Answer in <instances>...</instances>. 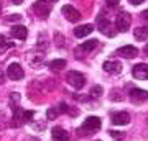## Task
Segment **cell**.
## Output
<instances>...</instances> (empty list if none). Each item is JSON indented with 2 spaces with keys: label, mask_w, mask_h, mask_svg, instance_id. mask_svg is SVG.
<instances>
[{
  "label": "cell",
  "mask_w": 148,
  "mask_h": 141,
  "mask_svg": "<svg viewBox=\"0 0 148 141\" xmlns=\"http://www.w3.org/2000/svg\"><path fill=\"white\" fill-rule=\"evenodd\" d=\"M13 108V116H12V126H21L23 123H28V121H32L33 115H35V112L32 110H23L21 107L15 105V107H12Z\"/></svg>",
  "instance_id": "1"
},
{
  "label": "cell",
  "mask_w": 148,
  "mask_h": 141,
  "mask_svg": "<svg viewBox=\"0 0 148 141\" xmlns=\"http://www.w3.org/2000/svg\"><path fill=\"white\" fill-rule=\"evenodd\" d=\"M101 130V118L99 116H87L81 126L82 135H89V133H95Z\"/></svg>",
  "instance_id": "2"
},
{
  "label": "cell",
  "mask_w": 148,
  "mask_h": 141,
  "mask_svg": "<svg viewBox=\"0 0 148 141\" xmlns=\"http://www.w3.org/2000/svg\"><path fill=\"white\" fill-rule=\"evenodd\" d=\"M66 80H68L69 85H73L74 89H82L86 85V76L84 74L77 72V71H69L68 74H66Z\"/></svg>",
  "instance_id": "3"
},
{
  "label": "cell",
  "mask_w": 148,
  "mask_h": 141,
  "mask_svg": "<svg viewBox=\"0 0 148 141\" xmlns=\"http://www.w3.org/2000/svg\"><path fill=\"white\" fill-rule=\"evenodd\" d=\"M130 23H132V16L128 15L127 12H122V13H119L117 18H115V30L117 31L125 33V31H128Z\"/></svg>",
  "instance_id": "4"
},
{
  "label": "cell",
  "mask_w": 148,
  "mask_h": 141,
  "mask_svg": "<svg viewBox=\"0 0 148 141\" xmlns=\"http://www.w3.org/2000/svg\"><path fill=\"white\" fill-rule=\"evenodd\" d=\"M97 28H99V31L102 35H107V36H110V38L117 33V30H110L112 25H110V21L107 20V16H104V13H101V15L97 16Z\"/></svg>",
  "instance_id": "5"
},
{
  "label": "cell",
  "mask_w": 148,
  "mask_h": 141,
  "mask_svg": "<svg viewBox=\"0 0 148 141\" xmlns=\"http://www.w3.org/2000/svg\"><path fill=\"white\" fill-rule=\"evenodd\" d=\"M7 76L12 79V80H20V79H23V76H25V71H23V67H21L18 63H12L8 67H7Z\"/></svg>",
  "instance_id": "6"
},
{
  "label": "cell",
  "mask_w": 148,
  "mask_h": 141,
  "mask_svg": "<svg viewBox=\"0 0 148 141\" xmlns=\"http://www.w3.org/2000/svg\"><path fill=\"white\" fill-rule=\"evenodd\" d=\"M128 97H130V100H132L133 104H143V102L148 100V92L143 89H132Z\"/></svg>",
  "instance_id": "7"
},
{
  "label": "cell",
  "mask_w": 148,
  "mask_h": 141,
  "mask_svg": "<svg viewBox=\"0 0 148 141\" xmlns=\"http://www.w3.org/2000/svg\"><path fill=\"white\" fill-rule=\"evenodd\" d=\"M33 10H35V13H36L38 16H41V18H48L49 12H51V7H49L48 2L40 0V2H36V3L33 5Z\"/></svg>",
  "instance_id": "8"
},
{
  "label": "cell",
  "mask_w": 148,
  "mask_h": 141,
  "mask_svg": "<svg viewBox=\"0 0 148 141\" xmlns=\"http://www.w3.org/2000/svg\"><path fill=\"white\" fill-rule=\"evenodd\" d=\"M110 120L114 125L123 126V125H128L130 123V115H128L127 112H117V113H112Z\"/></svg>",
  "instance_id": "9"
},
{
  "label": "cell",
  "mask_w": 148,
  "mask_h": 141,
  "mask_svg": "<svg viewBox=\"0 0 148 141\" xmlns=\"http://www.w3.org/2000/svg\"><path fill=\"white\" fill-rule=\"evenodd\" d=\"M63 13H64V16H66V20L73 21V23L79 21V18L82 16V15L79 13V10H76L73 5H64V7H63Z\"/></svg>",
  "instance_id": "10"
},
{
  "label": "cell",
  "mask_w": 148,
  "mask_h": 141,
  "mask_svg": "<svg viewBox=\"0 0 148 141\" xmlns=\"http://www.w3.org/2000/svg\"><path fill=\"white\" fill-rule=\"evenodd\" d=\"M132 74L135 79L148 80V64H137V66H133Z\"/></svg>",
  "instance_id": "11"
},
{
  "label": "cell",
  "mask_w": 148,
  "mask_h": 141,
  "mask_svg": "<svg viewBox=\"0 0 148 141\" xmlns=\"http://www.w3.org/2000/svg\"><path fill=\"white\" fill-rule=\"evenodd\" d=\"M117 54H119V56H122V58L130 59V58H135V56L138 54V49L135 46H132V44H128V46L119 48V49H117Z\"/></svg>",
  "instance_id": "12"
},
{
  "label": "cell",
  "mask_w": 148,
  "mask_h": 141,
  "mask_svg": "<svg viewBox=\"0 0 148 141\" xmlns=\"http://www.w3.org/2000/svg\"><path fill=\"white\" fill-rule=\"evenodd\" d=\"M69 107L66 104H59L58 107H53V108H49L46 112V116H48V120H54L56 116L59 115V113H63V112H68Z\"/></svg>",
  "instance_id": "13"
},
{
  "label": "cell",
  "mask_w": 148,
  "mask_h": 141,
  "mask_svg": "<svg viewBox=\"0 0 148 141\" xmlns=\"http://www.w3.org/2000/svg\"><path fill=\"white\" fill-rule=\"evenodd\" d=\"M51 138H53V141H68L69 135L66 133L64 128H61V126H54L53 131H51Z\"/></svg>",
  "instance_id": "14"
},
{
  "label": "cell",
  "mask_w": 148,
  "mask_h": 141,
  "mask_svg": "<svg viewBox=\"0 0 148 141\" xmlns=\"http://www.w3.org/2000/svg\"><path fill=\"white\" fill-rule=\"evenodd\" d=\"M12 36L16 38V40H27V36H28L27 26H21V25L12 26Z\"/></svg>",
  "instance_id": "15"
},
{
  "label": "cell",
  "mask_w": 148,
  "mask_h": 141,
  "mask_svg": "<svg viewBox=\"0 0 148 141\" xmlns=\"http://www.w3.org/2000/svg\"><path fill=\"white\" fill-rule=\"evenodd\" d=\"M104 71L109 74H119L122 71V64L117 61H106L104 63Z\"/></svg>",
  "instance_id": "16"
},
{
  "label": "cell",
  "mask_w": 148,
  "mask_h": 141,
  "mask_svg": "<svg viewBox=\"0 0 148 141\" xmlns=\"http://www.w3.org/2000/svg\"><path fill=\"white\" fill-rule=\"evenodd\" d=\"M92 30H94V26L92 25H81V26H77L76 30H74V36L76 38H84V36H87V35H90L92 33Z\"/></svg>",
  "instance_id": "17"
},
{
  "label": "cell",
  "mask_w": 148,
  "mask_h": 141,
  "mask_svg": "<svg viewBox=\"0 0 148 141\" xmlns=\"http://www.w3.org/2000/svg\"><path fill=\"white\" fill-rule=\"evenodd\" d=\"M97 44H99L97 40H89V41L82 43V44L77 48V52H90V51H94L95 48H97Z\"/></svg>",
  "instance_id": "18"
},
{
  "label": "cell",
  "mask_w": 148,
  "mask_h": 141,
  "mask_svg": "<svg viewBox=\"0 0 148 141\" xmlns=\"http://www.w3.org/2000/svg\"><path fill=\"white\" fill-rule=\"evenodd\" d=\"M133 35H135V40H137V41H145V40L148 38V28L138 26V28H135Z\"/></svg>",
  "instance_id": "19"
},
{
  "label": "cell",
  "mask_w": 148,
  "mask_h": 141,
  "mask_svg": "<svg viewBox=\"0 0 148 141\" xmlns=\"http://www.w3.org/2000/svg\"><path fill=\"white\" fill-rule=\"evenodd\" d=\"M49 67L54 69V71H61L63 67H66V61L64 59H54L49 63Z\"/></svg>",
  "instance_id": "20"
},
{
  "label": "cell",
  "mask_w": 148,
  "mask_h": 141,
  "mask_svg": "<svg viewBox=\"0 0 148 141\" xmlns=\"http://www.w3.org/2000/svg\"><path fill=\"white\" fill-rule=\"evenodd\" d=\"M109 133H110V136H112V138H114V140H115V141H122V140H123V138H125V135H123L122 131H115V130H110V131H109Z\"/></svg>",
  "instance_id": "21"
},
{
  "label": "cell",
  "mask_w": 148,
  "mask_h": 141,
  "mask_svg": "<svg viewBox=\"0 0 148 141\" xmlns=\"http://www.w3.org/2000/svg\"><path fill=\"white\" fill-rule=\"evenodd\" d=\"M101 95H102V87L101 85H95V87L90 89V97H95V99H97V97H101Z\"/></svg>",
  "instance_id": "22"
},
{
  "label": "cell",
  "mask_w": 148,
  "mask_h": 141,
  "mask_svg": "<svg viewBox=\"0 0 148 141\" xmlns=\"http://www.w3.org/2000/svg\"><path fill=\"white\" fill-rule=\"evenodd\" d=\"M106 3L109 7H117L119 3H120V0H106Z\"/></svg>",
  "instance_id": "23"
},
{
  "label": "cell",
  "mask_w": 148,
  "mask_h": 141,
  "mask_svg": "<svg viewBox=\"0 0 148 141\" xmlns=\"http://www.w3.org/2000/svg\"><path fill=\"white\" fill-rule=\"evenodd\" d=\"M0 46H12V43H5V36L0 35Z\"/></svg>",
  "instance_id": "24"
},
{
  "label": "cell",
  "mask_w": 148,
  "mask_h": 141,
  "mask_svg": "<svg viewBox=\"0 0 148 141\" xmlns=\"http://www.w3.org/2000/svg\"><path fill=\"white\" fill-rule=\"evenodd\" d=\"M130 3H133V5H140L142 2H145V0H128Z\"/></svg>",
  "instance_id": "25"
},
{
  "label": "cell",
  "mask_w": 148,
  "mask_h": 141,
  "mask_svg": "<svg viewBox=\"0 0 148 141\" xmlns=\"http://www.w3.org/2000/svg\"><path fill=\"white\" fill-rule=\"evenodd\" d=\"M142 16H143V20H145V21H148V10L142 12Z\"/></svg>",
  "instance_id": "26"
},
{
  "label": "cell",
  "mask_w": 148,
  "mask_h": 141,
  "mask_svg": "<svg viewBox=\"0 0 148 141\" xmlns=\"http://www.w3.org/2000/svg\"><path fill=\"white\" fill-rule=\"evenodd\" d=\"M21 16L20 15H13V16H8V21H12V20H20Z\"/></svg>",
  "instance_id": "27"
},
{
  "label": "cell",
  "mask_w": 148,
  "mask_h": 141,
  "mask_svg": "<svg viewBox=\"0 0 148 141\" xmlns=\"http://www.w3.org/2000/svg\"><path fill=\"white\" fill-rule=\"evenodd\" d=\"M143 52H145V56H148V43L145 44V48H143Z\"/></svg>",
  "instance_id": "28"
},
{
  "label": "cell",
  "mask_w": 148,
  "mask_h": 141,
  "mask_svg": "<svg viewBox=\"0 0 148 141\" xmlns=\"http://www.w3.org/2000/svg\"><path fill=\"white\" fill-rule=\"evenodd\" d=\"M12 2H13L15 5H20V3H21V2H23V0H12Z\"/></svg>",
  "instance_id": "29"
},
{
  "label": "cell",
  "mask_w": 148,
  "mask_h": 141,
  "mask_svg": "<svg viewBox=\"0 0 148 141\" xmlns=\"http://www.w3.org/2000/svg\"><path fill=\"white\" fill-rule=\"evenodd\" d=\"M3 82V72H2V71H0V84Z\"/></svg>",
  "instance_id": "30"
},
{
  "label": "cell",
  "mask_w": 148,
  "mask_h": 141,
  "mask_svg": "<svg viewBox=\"0 0 148 141\" xmlns=\"http://www.w3.org/2000/svg\"><path fill=\"white\" fill-rule=\"evenodd\" d=\"M45 2H48V3H54V2H58V0H45Z\"/></svg>",
  "instance_id": "31"
},
{
  "label": "cell",
  "mask_w": 148,
  "mask_h": 141,
  "mask_svg": "<svg viewBox=\"0 0 148 141\" xmlns=\"http://www.w3.org/2000/svg\"><path fill=\"white\" fill-rule=\"evenodd\" d=\"M0 12H2V0H0Z\"/></svg>",
  "instance_id": "32"
}]
</instances>
